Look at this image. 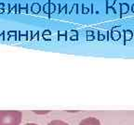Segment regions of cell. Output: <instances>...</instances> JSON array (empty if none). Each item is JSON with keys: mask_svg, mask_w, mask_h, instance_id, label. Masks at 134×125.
<instances>
[{"mask_svg": "<svg viewBox=\"0 0 134 125\" xmlns=\"http://www.w3.org/2000/svg\"><path fill=\"white\" fill-rule=\"evenodd\" d=\"M78 125H101L100 121L95 117H89L82 120Z\"/></svg>", "mask_w": 134, "mask_h": 125, "instance_id": "2", "label": "cell"}, {"mask_svg": "<svg viewBox=\"0 0 134 125\" xmlns=\"http://www.w3.org/2000/svg\"><path fill=\"white\" fill-rule=\"evenodd\" d=\"M4 7H5V6H4V4H3V3H0V9H4Z\"/></svg>", "mask_w": 134, "mask_h": 125, "instance_id": "12", "label": "cell"}, {"mask_svg": "<svg viewBox=\"0 0 134 125\" xmlns=\"http://www.w3.org/2000/svg\"><path fill=\"white\" fill-rule=\"evenodd\" d=\"M106 3H107L106 7H107V8H111V7L114 6V4L115 3V0H107Z\"/></svg>", "mask_w": 134, "mask_h": 125, "instance_id": "7", "label": "cell"}, {"mask_svg": "<svg viewBox=\"0 0 134 125\" xmlns=\"http://www.w3.org/2000/svg\"><path fill=\"white\" fill-rule=\"evenodd\" d=\"M22 119L19 110H0V125H21Z\"/></svg>", "mask_w": 134, "mask_h": 125, "instance_id": "1", "label": "cell"}, {"mask_svg": "<svg viewBox=\"0 0 134 125\" xmlns=\"http://www.w3.org/2000/svg\"><path fill=\"white\" fill-rule=\"evenodd\" d=\"M49 3H51V1L49 0L48 3L44 5V12L45 13H49Z\"/></svg>", "mask_w": 134, "mask_h": 125, "instance_id": "6", "label": "cell"}, {"mask_svg": "<svg viewBox=\"0 0 134 125\" xmlns=\"http://www.w3.org/2000/svg\"><path fill=\"white\" fill-rule=\"evenodd\" d=\"M24 125H38V124H36V123H33V122H30V123H26V124H24Z\"/></svg>", "mask_w": 134, "mask_h": 125, "instance_id": "13", "label": "cell"}, {"mask_svg": "<svg viewBox=\"0 0 134 125\" xmlns=\"http://www.w3.org/2000/svg\"><path fill=\"white\" fill-rule=\"evenodd\" d=\"M83 11H84V13H88V11H89V9H88L87 8H85V9H83Z\"/></svg>", "mask_w": 134, "mask_h": 125, "instance_id": "14", "label": "cell"}, {"mask_svg": "<svg viewBox=\"0 0 134 125\" xmlns=\"http://www.w3.org/2000/svg\"><path fill=\"white\" fill-rule=\"evenodd\" d=\"M132 11L134 12V4H133V6H132Z\"/></svg>", "mask_w": 134, "mask_h": 125, "instance_id": "16", "label": "cell"}, {"mask_svg": "<svg viewBox=\"0 0 134 125\" xmlns=\"http://www.w3.org/2000/svg\"><path fill=\"white\" fill-rule=\"evenodd\" d=\"M32 10L34 13H38L40 11V5L37 3H34L32 5Z\"/></svg>", "mask_w": 134, "mask_h": 125, "instance_id": "4", "label": "cell"}, {"mask_svg": "<svg viewBox=\"0 0 134 125\" xmlns=\"http://www.w3.org/2000/svg\"><path fill=\"white\" fill-rule=\"evenodd\" d=\"M3 12H4V10H3V9H0V13H3Z\"/></svg>", "mask_w": 134, "mask_h": 125, "instance_id": "15", "label": "cell"}, {"mask_svg": "<svg viewBox=\"0 0 134 125\" xmlns=\"http://www.w3.org/2000/svg\"><path fill=\"white\" fill-rule=\"evenodd\" d=\"M56 9V5L52 4V3H49V13H53L55 11Z\"/></svg>", "mask_w": 134, "mask_h": 125, "instance_id": "8", "label": "cell"}, {"mask_svg": "<svg viewBox=\"0 0 134 125\" xmlns=\"http://www.w3.org/2000/svg\"><path fill=\"white\" fill-rule=\"evenodd\" d=\"M16 12V7H13L12 8V9H11V11H10V13L11 14H14Z\"/></svg>", "mask_w": 134, "mask_h": 125, "instance_id": "11", "label": "cell"}, {"mask_svg": "<svg viewBox=\"0 0 134 125\" xmlns=\"http://www.w3.org/2000/svg\"><path fill=\"white\" fill-rule=\"evenodd\" d=\"M48 125H69L67 122L63 121H61V120H54V121H51L50 122H48Z\"/></svg>", "mask_w": 134, "mask_h": 125, "instance_id": "3", "label": "cell"}, {"mask_svg": "<svg viewBox=\"0 0 134 125\" xmlns=\"http://www.w3.org/2000/svg\"><path fill=\"white\" fill-rule=\"evenodd\" d=\"M115 14V10L112 8H107V14Z\"/></svg>", "mask_w": 134, "mask_h": 125, "instance_id": "9", "label": "cell"}, {"mask_svg": "<svg viewBox=\"0 0 134 125\" xmlns=\"http://www.w3.org/2000/svg\"><path fill=\"white\" fill-rule=\"evenodd\" d=\"M120 6H121V13H122V14L127 13L128 10H129V5L124 3V4H121Z\"/></svg>", "mask_w": 134, "mask_h": 125, "instance_id": "5", "label": "cell"}, {"mask_svg": "<svg viewBox=\"0 0 134 125\" xmlns=\"http://www.w3.org/2000/svg\"><path fill=\"white\" fill-rule=\"evenodd\" d=\"M73 12H77V4L73 6V9L71 11V13H73Z\"/></svg>", "mask_w": 134, "mask_h": 125, "instance_id": "10", "label": "cell"}]
</instances>
